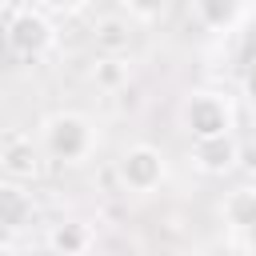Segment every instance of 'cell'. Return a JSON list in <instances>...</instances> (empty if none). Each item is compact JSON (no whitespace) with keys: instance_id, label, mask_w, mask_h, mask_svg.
I'll use <instances>...</instances> for the list:
<instances>
[{"instance_id":"cell-1","label":"cell","mask_w":256,"mask_h":256,"mask_svg":"<svg viewBox=\"0 0 256 256\" xmlns=\"http://www.w3.org/2000/svg\"><path fill=\"white\" fill-rule=\"evenodd\" d=\"M40 152H48L60 164H84L96 152V124L84 112H48L40 120Z\"/></svg>"},{"instance_id":"cell-2","label":"cell","mask_w":256,"mask_h":256,"mask_svg":"<svg viewBox=\"0 0 256 256\" xmlns=\"http://www.w3.org/2000/svg\"><path fill=\"white\" fill-rule=\"evenodd\" d=\"M180 124L188 128L192 140L232 136V128H236V104L224 92H216V88H196L180 104Z\"/></svg>"},{"instance_id":"cell-3","label":"cell","mask_w":256,"mask_h":256,"mask_svg":"<svg viewBox=\"0 0 256 256\" xmlns=\"http://www.w3.org/2000/svg\"><path fill=\"white\" fill-rule=\"evenodd\" d=\"M4 44H8L12 56H20V60H40V56L56 44V24H52V16H44L40 4H20V8L8 12Z\"/></svg>"},{"instance_id":"cell-4","label":"cell","mask_w":256,"mask_h":256,"mask_svg":"<svg viewBox=\"0 0 256 256\" xmlns=\"http://www.w3.org/2000/svg\"><path fill=\"white\" fill-rule=\"evenodd\" d=\"M168 176V160L160 148L152 144H128L116 160V180L124 184V192H136V196H148L164 184Z\"/></svg>"},{"instance_id":"cell-5","label":"cell","mask_w":256,"mask_h":256,"mask_svg":"<svg viewBox=\"0 0 256 256\" xmlns=\"http://www.w3.org/2000/svg\"><path fill=\"white\" fill-rule=\"evenodd\" d=\"M0 172H8L12 180H36L40 176V140L12 132L0 144Z\"/></svg>"},{"instance_id":"cell-6","label":"cell","mask_w":256,"mask_h":256,"mask_svg":"<svg viewBox=\"0 0 256 256\" xmlns=\"http://www.w3.org/2000/svg\"><path fill=\"white\" fill-rule=\"evenodd\" d=\"M240 160V144L236 136H216V140H192V164L208 176H224L232 172Z\"/></svg>"},{"instance_id":"cell-7","label":"cell","mask_w":256,"mask_h":256,"mask_svg":"<svg viewBox=\"0 0 256 256\" xmlns=\"http://www.w3.org/2000/svg\"><path fill=\"white\" fill-rule=\"evenodd\" d=\"M32 216H36L32 196H28L16 180L0 184V232H20V228L32 224Z\"/></svg>"},{"instance_id":"cell-8","label":"cell","mask_w":256,"mask_h":256,"mask_svg":"<svg viewBox=\"0 0 256 256\" xmlns=\"http://www.w3.org/2000/svg\"><path fill=\"white\" fill-rule=\"evenodd\" d=\"M92 244H96V232H92L84 220H60V224H52V232H48V248H52L56 256H84Z\"/></svg>"},{"instance_id":"cell-9","label":"cell","mask_w":256,"mask_h":256,"mask_svg":"<svg viewBox=\"0 0 256 256\" xmlns=\"http://www.w3.org/2000/svg\"><path fill=\"white\" fill-rule=\"evenodd\" d=\"M132 32H136V24H128L120 12L100 16V20H96V28H92L100 56H124V52H128V44H132Z\"/></svg>"},{"instance_id":"cell-10","label":"cell","mask_w":256,"mask_h":256,"mask_svg":"<svg viewBox=\"0 0 256 256\" xmlns=\"http://www.w3.org/2000/svg\"><path fill=\"white\" fill-rule=\"evenodd\" d=\"M88 76L100 92H124L132 80V64H128V56H96Z\"/></svg>"},{"instance_id":"cell-11","label":"cell","mask_w":256,"mask_h":256,"mask_svg":"<svg viewBox=\"0 0 256 256\" xmlns=\"http://www.w3.org/2000/svg\"><path fill=\"white\" fill-rule=\"evenodd\" d=\"M192 16L204 24V28H212V32H224V28H232L240 16H244V4H224V0H196L192 4Z\"/></svg>"},{"instance_id":"cell-12","label":"cell","mask_w":256,"mask_h":256,"mask_svg":"<svg viewBox=\"0 0 256 256\" xmlns=\"http://www.w3.org/2000/svg\"><path fill=\"white\" fill-rule=\"evenodd\" d=\"M220 212L232 228H256V188H236Z\"/></svg>"},{"instance_id":"cell-13","label":"cell","mask_w":256,"mask_h":256,"mask_svg":"<svg viewBox=\"0 0 256 256\" xmlns=\"http://www.w3.org/2000/svg\"><path fill=\"white\" fill-rule=\"evenodd\" d=\"M116 12H120V16L128 20V24H136V20H156V16L164 12V8H160V4H132V0H124V4L116 8Z\"/></svg>"}]
</instances>
